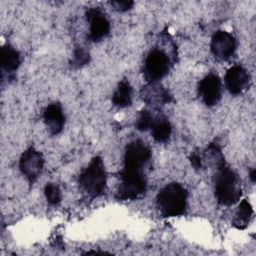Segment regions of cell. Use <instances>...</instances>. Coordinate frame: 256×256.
Masks as SVG:
<instances>
[{"label": "cell", "mask_w": 256, "mask_h": 256, "mask_svg": "<svg viewBox=\"0 0 256 256\" xmlns=\"http://www.w3.org/2000/svg\"><path fill=\"white\" fill-rule=\"evenodd\" d=\"M214 193L219 204L232 205L242 195V182L237 172L228 166L217 170L214 177Z\"/></svg>", "instance_id": "obj_1"}, {"label": "cell", "mask_w": 256, "mask_h": 256, "mask_svg": "<svg viewBox=\"0 0 256 256\" xmlns=\"http://www.w3.org/2000/svg\"><path fill=\"white\" fill-rule=\"evenodd\" d=\"M187 198V190L181 184L172 182L160 189L156 197V205L164 217H176L184 214Z\"/></svg>", "instance_id": "obj_2"}, {"label": "cell", "mask_w": 256, "mask_h": 256, "mask_svg": "<svg viewBox=\"0 0 256 256\" xmlns=\"http://www.w3.org/2000/svg\"><path fill=\"white\" fill-rule=\"evenodd\" d=\"M78 182L80 188L90 198H97L103 194L107 178L104 163L100 156H95L91 160L89 165L80 173Z\"/></svg>", "instance_id": "obj_3"}, {"label": "cell", "mask_w": 256, "mask_h": 256, "mask_svg": "<svg viewBox=\"0 0 256 256\" xmlns=\"http://www.w3.org/2000/svg\"><path fill=\"white\" fill-rule=\"evenodd\" d=\"M147 189V179L143 170L125 168L120 171V185L116 194L118 200H135Z\"/></svg>", "instance_id": "obj_4"}, {"label": "cell", "mask_w": 256, "mask_h": 256, "mask_svg": "<svg viewBox=\"0 0 256 256\" xmlns=\"http://www.w3.org/2000/svg\"><path fill=\"white\" fill-rule=\"evenodd\" d=\"M171 61L167 53L160 48H154L145 58L143 66L144 78L148 83L158 82L169 73Z\"/></svg>", "instance_id": "obj_5"}, {"label": "cell", "mask_w": 256, "mask_h": 256, "mask_svg": "<svg viewBox=\"0 0 256 256\" xmlns=\"http://www.w3.org/2000/svg\"><path fill=\"white\" fill-rule=\"evenodd\" d=\"M44 166L42 154L34 147L27 148L20 157L19 169L30 184H33L40 176Z\"/></svg>", "instance_id": "obj_6"}, {"label": "cell", "mask_w": 256, "mask_h": 256, "mask_svg": "<svg viewBox=\"0 0 256 256\" xmlns=\"http://www.w3.org/2000/svg\"><path fill=\"white\" fill-rule=\"evenodd\" d=\"M150 158L151 150L148 145L142 140H133L125 148L123 167L143 170Z\"/></svg>", "instance_id": "obj_7"}, {"label": "cell", "mask_w": 256, "mask_h": 256, "mask_svg": "<svg viewBox=\"0 0 256 256\" xmlns=\"http://www.w3.org/2000/svg\"><path fill=\"white\" fill-rule=\"evenodd\" d=\"M198 95L208 107L218 104L222 95V84L219 76L214 73L206 75L199 82Z\"/></svg>", "instance_id": "obj_8"}, {"label": "cell", "mask_w": 256, "mask_h": 256, "mask_svg": "<svg viewBox=\"0 0 256 256\" xmlns=\"http://www.w3.org/2000/svg\"><path fill=\"white\" fill-rule=\"evenodd\" d=\"M237 43L235 37L227 31H216L210 43L212 54L219 60H228L236 51Z\"/></svg>", "instance_id": "obj_9"}, {"label": "cell", "mask_w": 256, "mask_h": 256, "mask_svg": "<svg viewBox=\"0 0 256 256\" xmlns=\"http://www.w3.org/2000/svg\"><path fill=\"white\" fill-rule=\"evenodd\" d=\"M86 18L89 22V38L91 41L99 42L109 34V19L100 8H90L86 12Z\"/></svg>", "instance_id": "obj_10"}, {"label": "cell", "mask_w": 256, "mask_h": 256, "mask_svg": "<svg viewBox=\"0 0 256 256\" xmlns=\"http://www.w3.org/2000/svg\"><path fill=\"white\" fill-rule=\"evenodd\" d=\"M250 74L241 65H234L230 67L224 77V83L227 90L233 94L238 95L243 93L250 85Z\"/></svg>", "instance_id": "obj_11"}, {"label": "cell", "mask_w": 256, "mask_h": 256, "mask_svg": "<svg viewBox=\"0 0 256 256\" xmlns=\"http://www.w3.org/2000/svg\"><path fill=\"white\" fill-rule=\"evenodd\" d=\"M141 96L145 103L153 107H160L172 101L170 92L158 82L147 83L141 90Z\"/></svg>", "instance_id": "obj_12"}, {"label": "cell", "mask_w": 256, "mask_h": 256, "mask_svg": "<svg viewBox=\"0 0 256 256\" xmlns=\"http://www.w3.org/2000/svg\"><path fill=\"white\" fill-rule=\"evenodd\" d=\"M44 123L51 135L59 134L65 124V115L59 102L50 103L43 112Z\"/></svg>", "instance_id": "obj_13"}, {"label": "cell", "mask_w": 256, "mask_h": 256, "mask_svg": "<svg viewBox=\"0 0 256 256\" xmlns=\"http://www.w3.org/2000/svg\"><path fill=\"white\" fill-rule=\"evenodd\" d=\"M151 135L157 142L163 143L168 141L172 134V125L168 118L164 115H158L154 117L151 125Z\"/></svg>", "instance_id": "obj_14"}, {"label": "cell", "mask_w": 256, "mask_h": 256, "mask_svg": "<svg viewBox=\"0 0 256 256\" xmlns=\"http://www.w3.org/2000/svg\"><path fill=\"white\" fill-rule=\"evenodd\" d=\"M132 100H133L132 87L127 79H123L118 83L112 95V103L119 108H125L128 106H131Z\"/></svg>", "instance_id": "obj_15"}, {"label": "cell", "mask_w": 256, "mask_h": 256, "mask_svg": "<svg viewBox=\"0 0 256 256\" xmlns=\"http://www.w3.org/2000/svg\"><path fill=\"white\" fill-rule=\"evenodd\" d=\"M1 66L7 72H13L18 69L21 64L20 53L11 45L6 44L1 48Z\"/></svg>", "instance_id": "obj_16"}, {"label": "cell", "mask_w": 256, "mask_h": 256, "mask_svg": "<svg viewBox=\"0 0 256 256\" xmlns=\"http://www.w3.org/2000/svg\"><path fill=\"white\" fill-rule=\"evenodd\" d=\"M253 214L254 211L251 204L249 203L248 200L243 199L235 212L234 218L232 220V226L238 230L245 229L249 225L253 217Z\"/></svg>", "instance_id": "obj_17"}, {"label": "cell", "mask_w": 256, "mask_h": 256, "mask_svg": "<svg viewBox=\"0 0 256 256\" xmlns=\"http://www.w3.org/2000/svg\"><path fill=\"white\" fill-rule=\"evenodd\" d=\"M204 158L210 166L216 168V170L224 167L225 159L222 154L220 147L215 143H210L206 150L204 151Z\"/></svg>", "instance_id": "obj_18"}, {"label": "cell", "mask_w": 256, "mask_h": 256, "mask_svg": "<svg viewBox=\"0 0 256 256\" xmlns=\"http://www.w3.org/2000/svg\"><path fill=\"white\" fill-rule=\"evenodd\" d=\"M44 194L49 205L56 206L61 202L62 195L59 186L55 183H47L44 187Z\"/></svg>", "instance_id": "obj_19"}, {"label": "cell", "mask_w": 256, "mask_h": 256, "mask_svg": "<svg viewBox=\"0 0 256 256\" xmlns=\"http://www.w3.org/2000/svg\"><path fill=\"white\" fill-rule=\"evenodd\" d=\"M90 61V54L89 51L85 47H75L73 51V57L71 65L75 68H80L86 64H88Z\"/></svg>", "instance_id": "obj_20"}, {"label": "cell", "mask_w": 256, "mask_h": 256, "mask_svg": "<svg viewBox=\"0 0 256 256\" xmlns=\"http://www.w3.org/2000/svg\"><path fill=\"white\" fill-rule=\"evenodd\" d=\"M153 114L148 110H142L135 122V127L139 131H147L151 128V125L154 120Z\"/></svg>", "instance_id": "obj_21"}, {"label": "cell", "mask_w": 256, "mask_h": 256, "mask_svg": "<svg viewBox=\"0 0 256 256\" xmlns=\"http://www.w3.org/2000/svg\"><path fill=\"white\" fill-rule=\"evenodd\" d=\"M110 5L117 11L119 12H125L128 11L129 9L132 8V6L134 5L133 1H120V0H116V1H111Z\"/></svg>", "instance_id": "obj_22"}, {"label": "cell", "mask_w": 256, "mask_h": 256, "mask_svg": "<svg viewBox=\"0 0 256 256\" xmlns=\"http://www.w3.org/2000/svg\"><path fill=\"white\" fill-rule=\"evenodd\" d=\"M190 162H191L192 166L194 167V169L199 170L202 168V158L199 153L193 152L190 156Z\"/></svg>", "instance_id": "obj_23"}, {"label": "cell", "mask_w": 256, "mask_h": 256, "mask_svg": "<svg viewBox=\"0 0 256 256\" xmlns=\"http://www.w3.org/2000/svg\"><path fill=\"white\" fill-rule=\"evenodd\" d=\"M249 177H250L251 181L254 183V182H255V180H256V170H255V169H252V170L250 171Z\"/></svg>", "instance_id": "obj_24"}]
</instances>
